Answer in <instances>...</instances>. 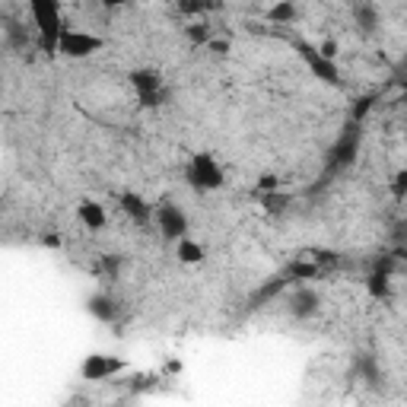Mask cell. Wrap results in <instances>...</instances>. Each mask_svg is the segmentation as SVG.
I'll use <instances>...</instances> for the list:
<instances>
[{"label": "cell", "instance_id": "6da1fadb", "mask_svg": "<svg viewBox=\"0 0 407 407\" xmlns=\"http://www.w3.org/2000/svg\"><path fill=\"white\" fill-rule=\"evenodd\" d=\"M29 13L38 26V48L45 54H54L60 51V35H64V23H60V3H29Z\"/></svg>", "mask_w": 407, "mask_h": 407}, {"label": "cell", "instance_id": "7a4b0ae2", "mask_svg": "<svg viewBox=\"0 0 407 407\" xmlns=\"http://www.w3.org/2000/svg\"><path fill=\"white\" fill-rule=\"evenodd\" d=\"M185 181H188L194 191L204 194V191L223 188L226 175H223V169L217 166V159H213L210 153H197V156L188 163V169H185Z\"/></svg>", "mask_w": 407, "mask_h": 407}, {"label": "cell", "instance_id": "3957f363", "mask_svg": "<svg viewBox=\"0 0 407 407\" xmlns=\"http://www.w3.org/2000/svg\"><path fill=\"white\" fill-rule=\"evenodd\" d=\"M128 83L134 86L137 99H140V106H147V108L163 106V99L169 96V92L163 90V76H159V70H153V67L134 70V74L128 76Z\"/></svg>", "mask_w": 407, "mask_h": 407}, {"label": "cell", "instance_id": "277c9868", "mask_svg": "<svg viewBox=\"0 0 407 407\" xmlns=\"http://www.w3.org/2000/svg\"><path fill=\"white\" fill-rule=\"evenodd\" d=\"M360 137H363V128L356 121H350L347 131L338 137V144L328 150V169H347L350 163L356 159V150H360Z\"/></svg>", "mask_w": 407, "mask_h": 407}, {"label": "cell", "instance_id": "5b68a950", "mask_svg": "<svg viewBox=\"0 0 407 407\" xmlns=\"http://www.w3.org/2000/svg\"><path fill=\"white\" fill-rule=\"evenodd\" d=\"M156 229L163 233V239L169 242H181L185 233H188V217L181 210L178 204H159L156 207Z\"/></svg>", "mask_w": 407, "mask_h": 407}, {"label": "cell", "instance_id": "8992f818", "mask_svg": "<svg viewBox=\"0 0 407 407\" xmlns=\"http://www.w3.org/2000/svg\"><path fill=\"white\" fill-rule=\"evenodd\" d=\"M287 315L296 318V322H309V318H315L318 312H322V296L315 293L312 287H296L293 293L287 296Z\"/></svg>", "mask_w": 407, "mask_h": 407}, {"label": "cell", "instance_id": "52a82bcc", "mask_svg": "<svg viewBox=\"0 0 407 407\" xmlns=\"http://www.w3.org/2000/svg\"><path fill=\"white\" fill-rule=\"evenodd\" d=\"M99 48H102V38L90 35V32L64 29V35H60V51L67 54V58H90Z\"/></svg>", "mask_w": 407, "mask_h": 407}, {"label": "cell", "instance_id": "ba28073f", "mask_svg": "<svg viewBox=\"0 0 407 407\" xmlns=\"http://www.w3.org/2000/svg\"><path fill=\"white\" fill-rule=\"evenodd\" d=\"M121 369H124V360H118V356L92 354V356H86V363H83V369H80V376H83L86 382H106V379L118 376Z\"/></svg>", "mask_w": 407, "mask_h": 407}, {"label": "cell", "instance_id": "9c48e42d", "mask_svg": "<svg viewBox=\"0 0 407 407\" xmlns=\"http://www.w3.org/2000/svg\"><path fill=\"white\" fill-rule=\"evenodd\" d=\"M299 54L318 80H324V83H340V74H338V67H334V60H324L322 54H318V48H312L309 42H299Z\"/></svg>", "mask_w": 407, "mask_h": 407}, {"label": "cell", "instance_id": "30bf717a", "mask_svg": "<svg viewBox=\"0 0 407 407\" xmlns=\"http://www.w3.org/2000/svg\"><path fill=\"white\" fill-rule=\"evenodd\" d=\"M86 309H90V315H96L99 322H106V324H115L121 318V306L108 293H92L86 299Z\"/></svg>", "mask_w": 407, "mask_h": 407}, {"label": "cell", "instance_id": "8fae6325", "mask_svg": "<svg viewBox=\"0 0 407 407\" xmlns=\"http://www.w3.org/2000/svg\"><path fill=\"white\" fill-rule=\"evenodd\" d=\"M118 201H121V210L128 213L131 219H137V223H150L153 207H150V204H147L140 194H134V191H124Z\"/></svg>", "mask_w": 407, "mask_h": 407}, {"label": "cell", "instance_id": "7c38bea8", "mask_svg": "<svg viewBox=\"0 0 407 407\" xmlns=\"http://www.w3.org/2000/svg\"><path fill=\"white\" fill-rule=\"evenodd\" d=\"M76 217H80V223H83L86 229H92V233H99V229L106 226V210H102V204H96V201H80Z\"/></svg>", "mask_w": 407, "mask_h": 407}, {"label": "cell", "instance_id": "4fadbf2b", "mask_svg": "<svg viewBox=\"0 0 407 407\" xmlns=\"http://www.w3.org/2000/svg\"><path fill=\"white\" fill-rule=\"evenodd\" d=\"M354 23L360 26L363 35H372V32L379 29V23H382V16H379V10L372 7V3H356L354 7Z\"/></svg>", "mask_w": 407, "mask_h": 407}, {"label": "cell", "instance_id": "5bb4252c", "mask_svg": "<svg viewBox=\"0 0 407 407\" xmlns=\"http://www.w3.org/2000/svg\"><path fill=\"white\" fill-rule=\"evenodd\" d=\"M356 372H360V379L369 388H379V382H382V372H379V366H376V356H369V354H363V356H356Z\"/></svg>", "mask_w": 407, "mask_h": 407}, {"label": "cell", "instance_id": "9a60e30c", "mask_svg": "<svg viewBox=\"0 0 407 407\" xmlns=\"http://www.w3.org/2000/svg\"><path fill=\"white\" fill-rule=\"evenodd\" d=\"M283 274H287V280H290V283H302V280L318 277L322 271H318V264H315V261H306V258H299V261H293V264H290V267H287Z\"/></svg>", "mask_w": 407, "mask_h": 407}, {"label": "cell", "instance_id": "2e32d148", "mask_svg": "<svg viewBox=\"0 0 407 407\" xmlns=\"http://www.w3.org/2000/svg\"><path fill=\"white\" fill-rule=\"evenodd\" d=\"M175 255H178L181 264H201L207 251H204V245H197V242L181 239V242H178V249H175Z\"/></svg>", "mask_w": 407, "mask_h": 407}, {"label": "cell", "instance_id": "e0dca14e", "mask_svg": "<svg viewBox=\"0 0 407 407\" xmlns=\"http://www.w3.org/2000/svg\"><path fill=\"white\" fill-rule=\"evenodd\" d=\"M366 290H369L372 299H388V296H392V277H382V274H366Z\"/></svg>", "mask_w": 407, "mask_h": 407}, {"label": "cell", "instance_id": "ac0fdd59", "mask_svg": "<svg viewBox=\"0 0 407 407\" xmlns=\"http://www.w3.org/2000/svg\"><path fill=\"white\" fill-rule=\"evenodd\" d=\"M185 35H188L191 45H210V26H207V23L185 26Z\"/></svg>", "mask_w": 407, "mask_h": 407}, {"label": "cell", "instance_id": "d6986e66", "mask_svg": "<svg viewBox=\"0 0 407 407\" xmlns=\"http://www.w3.org/2000/svg\"><path fill=\"white\" fill-rule=\"evenodd\" d=\"M261 204H264V210L267 213H283L290 207V197L274 191V194H261Z\"/></svg>", "mask_w": 407, "mask_h": 407}, {"label": "cell", "instance_id": "ffe728a7", "mask_svg": "<svg viewBox=\"0 0 407 407\" xmlns=\"http://www.w3.org/2000/svg\"><path fill=\"white\" fill-rule=\"evenodd\" d=\"M267 16H271V23H290L296 16V7L293 3H277V7L267 10Z\"/></svg>", "mask_w": 407, "mask_h": 407}, {"label": "cell", "instance_id": "44dd1931", "mask_svg": "<svg viewBox=\"0 0 407 407\" xmlns=\"http://www.w3.org/2000/svg\"><path fill=\"white\" fill-rule=\"evenodd\" d=\"M255 188L261 191V194H274V191H280V175H274V172H264L261 178L255 181Z\"/></svg>", "mask_w": 407, "mask_h": 407}, {"label": "cell", "instance_id": "7402d4cb", "mask_svg": "<svg viewBox=\"0 0 407 407\" xmlns=\"http://www.w3.org/2000/svg\"><path fill=\"white\" fill-rule=\"evenodd\" d=\"M312 261L318 264V271H328V267H338L340 258L334 255V251H315V255H312Z\"/></svg>", "mask_w": 407, "mask_h": 407}, {"label": "cell", "instance_id": "603a6c76", "mask_svg": "<svg viewBox=\"0 0 407 407\" xmlns=\"http://www.w3.org/2000/svg\"><path fill=\"white\" fill-rule=\"evenodd\" d=\"M392 194L398 197V201H404L407 197V169H401V172L392 178Z\"/></svg>", "mask_w": 407, "mask_h": 407}, {"label": "cell", "instance_id": "cb8c5ba5", "mask_svg": "<svg viewBox=\"0 0 407 407\" xmlns=\"http://www.w3.org/2000/svg\"><path fill=\"white\" fill-rule=\"evenodd\" d=\"M118 267H121V258H115V255H108V258H102V261H99V271L102 274H108V277H118Z\"/></svg>", "mask_w": 407, "mask_h": 407}, {"label": "cell", "instance_id": "d4e9b609", "mask_svg": "<svg viewBox=\"0 0 407 407\" xmlns=\"http://www.w3.org/2000/svg\"><path fill=\"white\" fill-rule=\"evenodd\" d=\"M392 242H394V249L407 245V219H398V223L392 226Z\"/></svg>", "mask_w": 407, "mask_h": 407}, {"label": "cell", "instance_id": "484cf974", "mask_svg": "<svg viewBox=\"0 0 407 407\" xmlns=\"http://www.w3.org/2000/svg\"><path fill=\"white\" fill-rule=\"evenodd\" d=\"M369 106H372V96H363L360 102L354 106V112H350V115H354V121H356V124H360V118H363V115L369 112Z\"/></svg>", "mask_w": 407, "mask_h": 407}, {"label": "cell", "instance_id": "4316f807", "mask_svg": "<svg viewBox=\"0 0 407 407\" xmlns=\"http://www.w3.org/2000/svg\"><path fill=\"white\" fill-rule=\"evenodd\" d=\"M318 54H322L324 60H334V54H338V42H334V38H328V42H322V48H318Z\"/></svg>", "mask_w": 407, "mask_h": 407}, {"label": "cell", "instance_id": "83f0119b", "mask_svg": "<svg viewBox=\"0 0 407 407\" xmlns=\"http://www.w3.org/2000/svg\"><path fill=\"white\" fill-rule=\"evenodd\" d=\"M42 245H48V249H58V245H60V239H58L54 233H45V235H42Z\"/></svg>", "mask_w": 407, "mask_h": 407}, {"label": "cell", "instance_id": "f1b7e54d", "mask_svg": "<svg viewBox=\"0 0 407 407\" xmlns=\"http://www.w3.org/2000/svg\"><path fill=\"white\" fill-rule=\"evenodd\" d=\"M210 48H213V54H226L229 51L226 42H210Z\"/></svg>", "mask_w": 407, "mask_h": 407}, {"label": "cell", "instance_id": "f546056e", "mask_svg": "<svg viewBox=\"0 0 407 407\" xmlns=\"http://www.w3.org/2000/svg\"><path fill=\"white\" fill-rule=\"evenodd\" d=\"M166 372H181V363H175V360H169V363H166Z\"/></svg>", "mask_w": 407, "mask_h": 407}, {"label": "cell", "instance_id": "4dcf8cb0", "mask_svg": "<svg viewBox=\"0 0 407 407\" xmlns=\"http://www.w3.org/2000/svg\"><path fill=\"white\" fill-rule=\"evenodd\" d=\"M404 134H407V131H404Z\"/></svg>", "mask_w": 407, "mask_h": 407}]
</instances>
